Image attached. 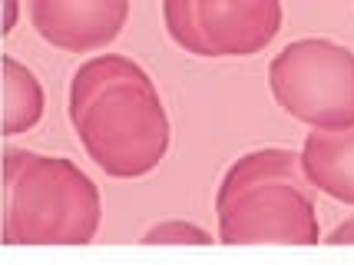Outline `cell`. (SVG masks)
Masks as SVG:
<instances>
[{"mask_svg": "<svg viewBox=\"0 0 354 265\" xmlns=\"http://www.w3.org/2000/svg\"><path fill=\"white\" fill-rule=\"evenodd\" d=\"M7 7V17H3V33H10L17 27V0H3Z\"/></svg>", "mask_w": 354, "mask_h": 265, "instance_id": "obj_11", "label": "cell"}, {"mask_svg": "<svg viewBox=\"0 0 354 265\" xmlns=\"http://www.w3.org/2000/svg\"><path fill=\"white\" fill-rule=\"evenodd\" d=\"M33 30L50 47L93 53L113 44L129 17V0H27Z\"/></svg>", "mask_w": 354, "mask_h": 265, "instance_id": "obj_6", "label": "cell"}, {"mask_svg": "<svg viewBox=\"0 0 354 265\" xmlns=\"http://www.w3.org/2000/svg\"><path fill=\"white\" fill-rule=\"evenodd\" d=\"M268 86L278 107L311 129L354 123V53L335 40L288 44L268 66Z\"/></svg>", "mask_w": 354, "mask_h": 265, "instance_id": "obj_4", "label": "cell"}, {"mask_svg": "<svg viewBox=\"0 0 354 265\" xmlns=\"http://www.w3.org/2000/svg\"><path fill=\"white\" fill-rule=\"evenodd\" d=\"M142 242L146 246H209L212 242V235L199 229V226H192V222H159L153 226L149 232L142 235Z\"/></svg>", "mask_w": 354, "mask_h": 265, "instance_id": "obj_9", "label": "cell"}, {"mask_svg": "<svg viewBox=\"0 0 354 265\" xmlns=\"http://www.w3.org/2000/svg\"><path fill=\"white\" fill-rule=\"evenodd\" d=\"M328 246H354V216L348 219V222H341V226H335V232L324 239Z\"/></svg>", "mask_w": 354, "mask_h": 265, "instance_id": "obj_10", "label": "cell"}, {"mask_svg": "<svg viewBox=\"0 0 354 265\" xmlns=\"http://www.w3.org/2000/svg\"><path fill=\"white\" fill-rule=\"evenodd\" d=\"M298 156L318 192L354 205V123L338 129H311Z\"/></svg>", "mask_w": 354, "mask_h": 265, "instance_id": "obj_7", "label": "cell"}, {"mask_svg": "<svg viewBox=\"0 0 354 265\" xmlns=\"http://www.w3.org/2000/svg\"><path fill=\"white\" fill-rule=\"evenodd\" d=\"M44 116V86L20 60L3 57V136L27 133Z\"/></svg>", "mask_w": 354, "mask_h": 265, "instance_id": "obj_8", "label": "cell"}, {"mask_svg": "<svg viewBox=\"0 0 354 265\" xmlns=\"http://www.w3.org/2000/svg\"><path fill=\"white\" fill-rule=\"evenodd\" d=\"M172 44L196 57H252L281 30L278 0H162Z\"/></svg>", "mask_w": 354, "mask_h": 265, "instance_id": "obj_5", "label": "cell"}, {"mask_svg": "<svg viewBox=\"0 0 354 265\" xmlns=\"http://www.w3.org/2000/svg\"><path fill=\"white\" fill-rule=\"evenodd\" d=\"M103 219L100 189L63 156L30 149L3 153V242L83 246Z\"/></svg>", "mask_w": 354, "mask_h": 265, "instance_id": "obj_3", "label": "cell"}, {"mask_svg": "<svg viewBox=\"0 0 354 265\" xmlns=\"http://www.w3.org/2000/svg\"><path fill=\"white\" fill-rule=\"evenodd\" d=\"M70 123L83 149L113 179H139L169 153V116L149 73L120 53H103L70 80Z\"/></svg>", "mask_w": 354, "mask_h": 265, "instance_id": "obj_1", "label": "cell"}, {"mask_svg": "<svg viewBox=\"0 0 354 265\" xmlns=\"http://www.w3.org/2000/svg\"><path fill=\"white\" fill-rule=\"evenodd\" d=\"M311 189L298 153H248L232 163L216 192L218 239L225 246H315L322 232Z\"/></svg>", "mask_w": 354, "mask_h": 265, "instance_id": "obj_2", "label": "cell"}]
</instances>
